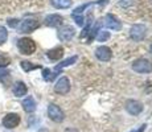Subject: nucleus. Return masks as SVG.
<instances>
[{
	"instance_id": "obj_17",
	"label": "nucleus",
	"mask_w": 152,
	"mask_h": 132,
	"mask_svg": "<svg viewBox=\"0 0 152 132\" xmlns=\"http://www.w3.org/2000/svg\"><path fill=\"white\" fill-rule=\"evenodd\" d=\"M75 61H77V55H73L72 58H68V60H65V61H64V62L58 63V65L54 67V71H58V70H61V69H62V67L72 65V63H73V62H75Z\"/></svg>"
},
{
	"instance_id": "obj_21",
	"label": "nucleus",
	"mask_w": 152,
	"mask_h": 132,
	"mask_svg": "<svg viewBox=\"0 0 152 132\" xmlns=\"http://www.w3.org/2000/svg\"><path fill=\"white\" fill-rule=\"evenodd\" d=\"M10 63H11V58L10 57L0 54V67H1V69L3 67H7Z\"/></svg>"
},
{
	"instance_id": "obj_12",
	"label": "nucleus",
	"mask_w": 152,
	"mask_h": 132,
	"mask_svg": "<svg viewBox=\"0 0 152 132\" xmlns=\"http://www.w3.org/2000/svg\"><path fill=\"white\" fill-rule=\"evenodd\" d=\"M12 91H13V95L15 96H24L25 94L28 93V87H27V85L24 83V82H21V81H17L16 83L13 85V87H12Z\"/></svg>"
},
{
	"instance_id": "obj_15",
	"label": "nucleus",
	"mask_w": 152,
	"mask_h": 132,
	"mask_svg": "<svg viewBox=\"0 0 152 132\" xmlns=\"http://www.w3.org/2000/svg\"><path fill=\"white\" fill-rule=\"evenodd\" d=\"M21 106H23L25 112H28V114L33 112V111L36 110V102H34V99L32 98V96H27V98L23 101Z\"/></svg>"
},
{
	"instance_id": "obj_9",
	"label": "nucleus",
	"mask_w": 152,
	"mask_h": 132,
	"mask_svg": "<svg viewBox=\"0 0 152 132\" xmlns=\"http://www.w3.org/2000/svg\"><path fill=\"white\" fill-rule=\"evenodd\" d=\"M95 57H97L99 61H102V62H107V61H110L111 57H113V52H111V49L109 46L102 45L95 49Z\"/></svg>"
},
{
	"instance_id": "obj_5",
	"label": "nucleus",
	"mask_w": 152,
	"mask_h": 132,
	"mask_svg": "<svg viewBox=\"0 0 152 132\" xmlns=\"http://www.w3.org/2000/svg\"><path fill=\"white\" fill-rule=\"evenodd\" d=\"M19 123H20V116H19V114H15V112L7 114L1 120V124L4 125L5 128H8V130L16 128L17 125H19Z\"/></svg>"
},
{
	"instance_id": "obj_22",
	"label": "nucleus",
	"mask_w": 152,
	"mask_h": 132,
	"mask_svg": "<svg viewBox=\"0 0 152 132\" xmlns=\"http://www.w3.org/2000/svg\"><path fill=\"white\" fill-rule=\"evenodd\" d=\"M74 19H75L77 25H80V26L83 25V16H74Z\"/></svg>"
},
{
	"instance_id": "obj_11",
	"label": "nucleus",
	"mask_w": 152,
	"mask_h": 132,
	"mask_svg": "<svg viewBox=\"0 0 152 132\" xmlns=\"http://www.w3.org/2000/svg\"><path fill=\"white\" fill-rule=\"evenodd\" d=\"M104 24H106L107 28L113 29V31H121V28H122V23L118 20V17L111 13L106 15V17H104Z\"/></svg>"
},
{
	"instance_id": "obj_1",
	"label": "nucleus",
	"mask_w": 152,
	"mask_h": 132,
	"mask_svg": "<svg viewBox=\"0 0 152 132\" xmlns=\"http://www.w3.org/2000/svg\"><path fill=\"white\" fill-rule=\"evenodd\" d=\"M17 48L21 54L25 55H31L36 52V42H34L32 39H28V37H23L17 41Z\"/></svg>"
},
{
	"instance_id": "obj_2",
	"label": "nucleus",
	"mask_w": 152,
	"mask_h": 132,
	"mask_svg": "<svg viewBox=\"0 0 152 132\" xmlns=\"http://www.w3.org/2000/svg\"><path fill=\"white\" fill-rule=\"evenodd\" d=\"M132 70L135 73H139V74H148V73H152V63L145 58H139V60L134 61L132 65Z\"/></svg>"
},
{
	"instance_id": "obj_16",
	"label": "nucleus",
	"mask_w": 152,
	"mask_h": 132,
	"mask_svg": "<svg viewBox=\"0 0 152 132\" xmlns=\"http://www.w3.org/2000/svg\"><path fill=\"white\" fill-rule=\"evenodd\" d=\"M73 0H50V4L57 9H66L70 8Z\"/></svg>"
},
{
	"instance_id": "obj_6",
	"label": "nucleus",
	"mask_w": 152,
	"mask_h": 132,
	"mask_svg": "<svg viewBox=\"0 0 152 132\" xmlns=\"http://www.w3.org/2000/svg\"><path fill=\"white\" fill-rule=\"evenodd\" d=\"M54 91L57 94H61V95H65L70 91V82L66 77H61L56 82L54 85Z\"/></svg>"
},
{
	"instance_id": "obj_4",
	"label": "nucleus",
	"mask_w": 152,
	"mask_h": 132,
	"mask_svg": "<svg viewBox=\"0 0 152 132\" xmlns=\"http://www.w3.org/2000/svg\"><path fill=\"white\" fill-rule=\"evenodd\" d=\"M145 34H147V28L142 24H135L130 29V36L134 41H142Z\"/></svg>"
},
{
	"instance_id": "obj_24",
	"label": "nucleus",
	"mask_w": 152,
	"mask_h": 132,
	"mask_svg": "<svg viewBox=\"0 0 152 132\" xmlns=\"http://www.w3.org/2000/svg\"><path fill=\"white\" fill-rule=\"evenodd\" d=\"M8 24H10V26H17V20H8Z\"/></svg>"
},
{
	"instance_id": "obj_18",
	"label": "nucleus",
	"mask_w": 152,
	"mask_h": 132,
	"mask_svg": "<svg viewBox=\"0 0 152 132\" xmlns=\"http://www.w3.org/2000/svg\"><path fill=\"white\" fill-rule=\"evenodd\" d=\"M20 65H21V67H23V70L24 71H31V70H34V69H40V65H33L32 62H29V61H21L20 62Z\"/></svg>"
},
{
	"instance_id": "obj_23",
	"label": "nucleus",
	"mask_w": 152,
	"mask_h": 132,
	"mask_svg": "<svg viewBox=\"0 0 152 132\" xmlns=\"http://www.w3.org/2000/svg\"><path fill=\"white\" fill-rule=\"evenodd\" d=\"M145 127H147V124H143V125H140V128H138V130H134V131H131V132H143L145 130Z\"/></svg>"
},
{
	"instance_id": "obj_19",
	"label": "nucleus",
	"mask_w": 152,
	"mask_h": 132,
	"mask_svg": "<svg viewBox=\"0 0 152 132\" xmlns=\"http://www.w3.org/2000/svg\"><path fill=\"white\" fill-rule=\"evenodd\" d=\"M110 39V33L106 31H99L98 32V36H97V40L99 41V42H104L106 40Z\"/></svg>"
},
{
	"instance_id": "obj_8",
	"label": "nucleus",
	"mask_w": 152,
	"mask_h": 132,
	"mask_svg": "<svg viewBox=\"0 0 152 132\" xmlns=\"http://www.w3.org/2000/svg\"><path fill=\"white\" fill-rule=\"evenodd\" d=\"M58 39L61 41H64V42H66V41H70L73 39V37L75 36V29L73 28V26H62V28L58 29Z\"/></svg>"
},
{
	"instance_id": "obj_7",
	"label": "nucleus",
	"mask_w": 152,
	"mask_h": 132,
	"mask_svg": "<svg viewBox=\"0 0 152 132\" xmlns=\"http://www.w3.org/2000/svg\"><path fill=\"white\" fill-rule=\"evenodd\" d=\"M39 26H40V23L37 21V20L27 19V20H24V21H21L19 29H20V32H23V33H31V32H33L34 29H37Z\"/></svg>"
},
{
	"instance_id": "obj_14",
	"label": "nucleus",
	"mask_w": 152,
	"mask_h": 132,
	"mask_svg": "<svg viewBox=\"0 0 152 132\" xmlns=\"http://www.w3.org/2000/svg\"><path fill=\"white\" fill-rule=\"evenodd\" d=\"M46 55H48L49 60H53V61L60 60V58H62V55H64V48H61V46H56V48L46 52Z\"/></svg>"
},
{
	"instance_id": "obj_26",
	"label": "nucleus",
	"mask_w": 152,
	"mask_h": 132,
	"mask_svg": "<svg viewBox=\"0 0 152 132\" xmlns=\"http://www.w3.org/2000/svg\"><path fill=\"white\" fill-rule=\"evenodd\" d=\"M150 52H151V54H152V44H151V46H150Z\"/></svg>"
},
{
	"instance_id": "obj_13",
	"label": "nucleus",
	"mask_w": 152,
	"mask_h": 132,
	"mask_svg": "<svg viewBox=\"0 0 152 132\" xmlns=\"http://www.w3.org/2000/svg\"><path fill=\"white\" fill-rule=\"evenodd\" d=\"M64 19L62 16H60V15H49V16L45 17V24L48 26H52V28H56V26H60L62 24Z\"/></svg>"
},
{
	"instance_id": "obj_20",
	"label": "nucleus",
	"mask_w": 152,
	"mask_h": 132,
	"mask_svg": "<svg viewBox=\"0 0 152 132\" xmlns=\"http://www.w3.org/2000/svg\"><path fill=\"white\" fill-rule=\"evenodd\" d=\"M7 39H8L7 29H5L4 26H0V45H1V44H4L5 41H7Z\"/></svg>"
},
{
	"instance_id": "obj_10",
	"label": "nucleus",
	"mask_w": 152,
	"mask_h": 132,
	"mask_svg": "<svg viewBox=\"0 0 152 132\" xmlns=\"http://www.w3.org/2000/svg\"><path fill=\"white\" fill-rule=\"evenodd\" d=\"M126 111L131 115H139L140 112L143 111V104L138 101H134V99H130V101L126 102V106H124Z\"/></svg>"
},
{
	"instance_id": "obj_25",
	"label": "nucleus",
	"mask_w": 152,
	"mask_h": 132,
	"mask_svg": "<svg viewBox=\"0 0 152 132\" xmlns=\"http://www.w3.org/2000/svg\"><path fill=\"white\" fill-rule=\"evenodd\" d=\"M7 74H8V71H5V70H0V78L4 77V75H7Z\"/></svg>"
},
{
	"instance_id": "obj_3",
	"label": "nucleus",
	"mask_w": 152,
	"mask_h": 132,
	"mask_svg": "<svg viewBox=\"0 0 152 132\" xmlns=\"http://www.w3.org/2000/svg\"><path fill=\"white\" fill-rule=\"evenodd\" d=\"M48 116L53 120V122H56V123H61L64 119H65L64 111L61 110L57 104H54V103H52V104L48 106Z\"/></svg>"
}]
</instances>
